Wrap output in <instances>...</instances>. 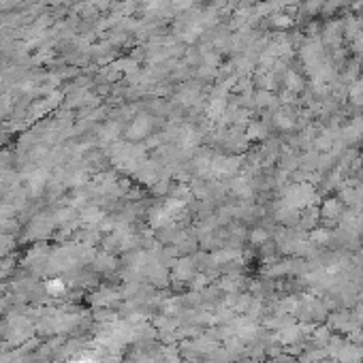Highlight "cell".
<instances>
[{
  "instance_id": "cell-1",
  "label": "cell",
  "mask_w": 363,
  "mask_h": 363,
  "mask_svg": "<svg viewBox=\"0 0 363 363\" xmlns=\"http://www.w3.org/2000/svg\"><path fill=\"white\" fill-rule=\"evenodd\" d=\"M314 199H316L314 188L308 182H301V184H293L284 193V205L293 207V210H306V207H312Z\"/></svg>"
},
{
  "instance_id": "cell-2",
  "label": "cell",
  "mask_w": 363,
  "mask_h": 363,
  "mask_svg": "<svg viewBox=\"0 0 363 363\" xmlns=\"http://www.w3.org/2000/svg\"><path fill=\"white\" fill-rule=\"evenodd\" d=\"M195 274H197V267H195L193 257H179V259H175L173 265H171V278H173L175 282L188 284L190 280L195 278Z\"/></svg>"
},
{
  "instance_id": "cell-3",
  "label": "cell",
  "mask_w": 363,
  "mask_h": 363,
  "mask_svg": "<svg viewBox=\"0 0 363 363\" xmlns=\"http://www.w3.org/2000/svg\"><path fill=\"white\" fill-rule=\"evenodd\" d=\"M237 169H239V160H237V158L216 156V158H212L210 175H216V177H233V173H237Z\"/></svg>"
},
{
  "instance_id": "cell-4",
  "label": "cell",
  "mask_w": 363,
  "mask_h": 363,
  "mask_svg": "<svg viewBox=\"0 0 363 363\" xmlns=\"http://www.w3.org/2000/svg\"><path fill=\"white\" fill-rule=\"evenodd\" d=\"M150 129H152V120L148 115H141V117H137V120L133 122V126L129 129V137L131 139H143L145 135L150 133Z\"/></svg>"
},
{
  "instance_id": "cell-5",
  "label": "cell",
  "mask_w": 363,
  "mask_h": 363,
  "mask_svg": "<svg viewBox=\"0 0 363 363\" xmlns=\"http://www.w3.org/2000/svg\"><path fill=\"white\" fill-rule=\"evenodd\" d=\"M344 212V205L338 201V199H327L321 205V216L327 218V220H333V218H340Z\"/></svg>"
},
{
  "instance_id": "cell-6",
  "label": "cell",
  "mask_w": 363,
  "mask_h": 363,
  "mask_svg": "<svg viewBox=\"0 0 363 363\" xmlns=\"http://www.w3.org/2000/svg\"><path fill=\"white\" fill-rule=\"evenodd\" d=\"M231 193L235 197H239V199H248L252 195V186H250V182L246 177H235L231 182Z\"/></svg>"
},
{
  "instance_id": "cell-7",
  "label": "cell",
  "mask_w": 363,
  "mask_h": 363,
  "mask_svg": "<svg viewBox=\"0 0 363 363\" xmlns=\"http://www.w3.org/2000/svg\"><path fill=\"white\" fill-rule=\"evenodd\" d=\"M335 357H338L340 363H359V359H361V350H359L357 346H342L340 352H338Z\"/></svg>"
},
{
  "instance_id": "cell-8",
  "label": "cell",
  "mask_w": 363,
  "mask_h": 363,
  "mask_svg": "<svg viewBox=\"0 0 363 363\" xmlns=\"http://www.w3.org/2000/svg\"><path fill=\"white\" fill-rule=\"evenodd\" d=\"M190 290H195V293H201L203 288H207V284H210V276L205 274V271H197L195 278L190 280Z\"/></svg>"
},
{
  "instance_id": "cell-9",
  "label": "cell",
  "mask_w": 363,
  "mask_h": 363,
  "mask_svg": "<svg viewBox=\"0 0 363 363\" xmlns=\"http://www.w3.org/2000/svg\"><path fill=\"white\" fill-rule=\"evenodd\" d=\"M329 239H331V233L325 231V229H316V231L312 233V241H314V244H327Z\"/></svg>"
},
{
  "instance_id": "cell-10",
  "label": "cell",
  "mask_w": 363,
  "mask_h": 363,
  "mask_svg": "<svg viewBox=\"0 0 363 363\" xmlns=\"http://www.w3.org/2000/svg\"><path fill=\"white\" fill-rule=\"evenodd\" d=\"M267 237H269L267 231H263V229H254V231L250 233V241H252V244H257V246H259V244H265Z\"/></svg>"
},
{
  "instance_id": "cell-11",
  "label": "cell",
  "mask_w": 363,
  "mask_h": 363,
  "mask_svg": "<svg viewBox=\"0 0 363 363\" xmlns=\"http://www.w3.org/2000/svg\"><path fill=\"white\" fill-rule=\"evenodd\" d=\"M257 103H259V105H269V103H271V94H269V92H261L259 98H257Z\"/></svg>"
},
{
  "instance_id": "cell-12",
  "label": "cell",
  "mask_w": 363,
  "mask_h": 363,
  "mask_svg": "<svg viewBox=\"0 0 363 363\" xmlns=\"http://www.w3.org/2000/svg\"><path fill=\"white\" fill-rule=\"evenodd\" d=\"M361 257H363V250H361Z\"/></svg>"
}]
</instances>
